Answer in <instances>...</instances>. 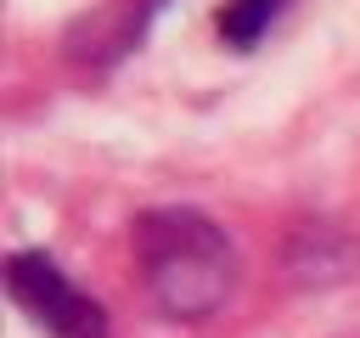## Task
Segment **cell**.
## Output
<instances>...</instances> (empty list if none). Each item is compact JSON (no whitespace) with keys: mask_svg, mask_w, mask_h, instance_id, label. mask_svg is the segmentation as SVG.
Masks as SVG:
<instances>
[{"mask_svg":"<svg viewBox=\"0 0 360 338\" xmlns=\"http://www.w3.org/2000/svg\"><path fill=\"white\" fill-rule=\"evenodd\" d=\"M169 11V0H96L79 11L62 34V51L84 73H112L124 56H135L152 34V23Z\"/></svg>","mask_w":360,"mask_h":338,"instance_id":"obj_3","label":"cell"},{"mask_svg":"<svg viewBox=\"0 0 360 338\" xmlns=\"http://www.w3.org/2000/svg\"><path fill=\"white\" fill-rule=\"evenodd\" d=\"M6 293L45 338H112L107 310L84 287H73L68 270L45 248H17L6 259Z\"/></svg>","mask_w":360,"mask_h":338,"instance_id":"obj_2","label":"cell"},{"mask_svg":"<svg viewBox=\"0 0 360 338\" xmlns=\"http://www.w3.org/2000/svg\"><path fill=\"white\" fill-rule=\"evenodd\" d=\"M129 248H135V276L141 293L152 299V310L163 321H214L231 293H236V242L225 237L219 220H208L202 208H146L129 225Z\"/></svg>","mask_w":360,"mask_h":338,"instance_id":"obj_1","label":"cell"},{"mask_svg":"<svg viewBox=\"0 0 360 338\" xmlns=\"http://www.w3.org/2000/svg\"><path fill=\"white\" fill-rule=\"evenodd\" d=\"M287 6H292V0H225V6L214 11V28H219V39H225L231 51H253V45L287 17Z\"/></svg>","mask_w":360,"mask_h":338,"instance_id":"obj_4","label":"cell"}]
</instances>
